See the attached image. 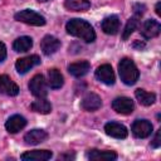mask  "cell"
Returning <instances> with one entry per match:
<instances>
[{"label": "cell", "instance_id": "17", "mask_svg": "<svg viewBox=\"0 0 161 161\" xmlns=\"http://www.w3.org/2000/svg\"><path fill=\"white\" fill-rule=\"evenodd\" d=\"M91 69V64L87 60H80V62H75L68 65V72L75 77V78H80L83 75H86Z\"/></svg>", "mask_w": 161, "mask_h": 161}, {"label": "cell", "instance_id": "1", "mask_svg": "<svg viewBox=\"0 0 161 161\" xmlns=\"http://www.w3.org/2000/svg\"><path fill=\"white\" fill-rule=\"evenodd\" d=\"M65 29L68 34L77 36L84 40L86 43H92L96 40V33H94L93 26L83 19H70L67 23Z\"/></svg>", "mask_w": 161, "mask_h": 161}, {"label": "cell", "instance_id": "9", "mask_svg": "<svg viewBox=\"0 0 161 161\" xmlns=\"http://www.w3.org/2000/svg\"><path fill=\"white\" fill-rule=\"evenodd\" d=\"M160 31H161V25L157 20H153V19L145 20V23L142 24V28H141V34L146 39H152V38L157 36L160 34Z\"/></svg>", "mask_w": 161, "mask_h": 161}, {"label": "cell", "instance_id": "19", "mask_svg": "<svg viewBox=\"0 0 161 161\" xmlns=\"http://www.w3.org/2000/svg\"><path fill=\"white\" fill-rule=\"evenodd\" d=\"M89 160H94V161H112L117 158V153L114 151H99V150H89V152L87 153Z\"/></svg>", "mask_w": 161, "mask_h": 161}, {"label": "cell", "instance_id": "13", "mask_svg": "<svg viewBox=\"0 0 161 161\" xmlns=\"http://www.w3.org/2000/svg\"><path fill=\"white\" fill-rule=\"evenodd\" d=\"M104 131L108 136L114 137V138H126L128 135V131L123 125L118 122H113V121L104 125Z\"/></svg>", "mask_w": 161, "mask_h": 161}, {"label": "cell", "instance_id": "22", "mask_svg": "<svg viewBox=\"0 0 161 161\" xmlns=\"http://www.w3.org/2000/svg\"><path fill=\"white\" fill-rule=\"evenodd\" d=\"M33 47V39L30 36H20L14 40L13 49L18 53H25Z\"/></svg>", "mask_w": 161, "mask_h": 161}, {"label": "cell", "instance_id": "2", "mask_svg": "<svg viewBox=\"0 0 161 161\" xmlns=\"http://www.w3.org/2000/svg\"><path fill=\"white\" fill-rule=\"evenodd\" d=\"M118 73H119L121 80L127 86L135 84L138 80V77H140V72H138L136 64L130 58H122L119 60Z\"/></svg>", "mask_w": 161, "mask_h": 161}, {"label": "cell", "instance_id": "29", "mask_svg": "<svg viewBox=\"0 0 161 161\" xmlns=\"http://www.w3.org/2000/svg\"><path fill=\"white\" fill-rule=\"evenodd\" d=\"M64 158H67V160H69V158H74V155L72 153H64V155H60L59 156V160H64Z\"/></svg>", "mask_w": 161, "mask_h": 161}, {"label": "cell", "instance_id": "24", "mask_svg": "<svg viewBox=\"0 0 161 161\" xmlns=\"http://www.w3.org/2000/svg\"><path fill=\"white\" fill-rule=\"evenodd\" d=\"M64 6L70 11H86L89 9V0H65Z\"/></svg>", "mask_w": 161, "mask_h": 161}, {"label": "cell", "instance_id": "25", "mask_svg": "<svg viewBox=\"0 0 161 161\" xmlns=\"http://www.w3.org/2000/svg\"><path fill=\"white\" fill-rule=\"evenodd\" d=\"M140 15H137V14H135L132 18H130L128 20H127V23H126V25H125V29H123V31H122V39L123 40H127L130 36H131V34L136 30V28L138 26V24H140Z\"/></svg>", "mask_w": 161, "mask_h": 161}, {"label": "cell", "instance_id": "5", "mask_svg": "<svg viewBox=\"0 0 161 161\" xmlns=\"http://www.w3.org/2000/svg\"><path fill=\"white\" fill-rule=\"evenodd\" d=\"M152 130H153L152 123L147 119H136L132 123V127H131V131H132L133 136L137 137V138L148 137L152 133Z\"/></svg>", "mask_w": 161, "mask_h": 161}, {"label": "cell", "instance_id": "11", "mask_svg": "<svg viewBox=\"0 0 161 161\" xmlns=\"http://www.w3.org/2000/svg\"><path fill=\"white\" fill-rule=\"evenodd\" d=\"M40 48L45 55H52L60 48V40L53 35H45L40 42Z\"/></svg>", "mask_w": 161, "mask_h": 161}, {"label": "cell", "instance_id": "28", "mask_svg": "<svg viewBox=\"0 0 161 161\" xmlns=\"http://www.w3.org/2000/svg\"><path fill=\"white\" fill-rule=\"evenodd\" d=\"M5 58H6V47L4 43L0 42V63L5 60Z\"/></svg>", "mask_w": 161, "mask_h": 161}, {"label": "cell", "instance_id": "3", "mask_svg": "<svg viewBox=\"0 0 161 161\" xmlns=\"http://www.w3.org/2000/svg\"><path fill=\"white\" fill-rule=\"evenodd\" d=\"M14 19L18 20V21H21L24 24L34 25V26H43L47 23L45 18L43 15H40L39 13H36L34 10H30V9H25V10H21L19 13H16L14 15Z\"/></svg>", "mask_w": 161, "mask_h": 161}, {"label": "cell", "instance_id": "30", "mask_svg": "<svg viewBox=\"0 0 161 161\" xmlns=\"http://www.w3.org/2000/svg\"><path fill=\"white\" fill-rule=\"evenodd\" d=\"M160 5H161V3L158 1V3L156 4V8H155V10H156V14H157V15H160V14H161V13H160Z\"/></svg>", "mask_w": 161, "mask_h": 161}, {"label": "cell", "instance_id": "12", "mask_svg": "<svg viewBox=\"0 0 161 161\" xmlns=\"http://www.w3.org/2000/svg\"><path fill=\"white\" fill-rule=\"evenodd\" d=\"M19 93V87L18 84L11 80L10 77L5 74H0V94H6V96H16Z\"/></svg>", "mask_w": 161, "mask_h": 161}, {"label": "cell", "instance_id": "14", "mask_svg": "<svg viewBox=\"0 0 161 161\" xmlns=\"http://www.w3.org/2000/svg\"><path fill=\"white\" fill-rule=\"evenodd\" d=\"M53 153L49 150H33V151H26L24 152L20 158L24 161H47L52 158Z\"/></svg>", "mask_w": 161, "mask_h": 161}, {"label": "cell", "instance_id": "16", "mask_svg": "<svg viewBox=\"0 0 161 161\" xmlns=\"http://www.w3.org/2000/svg\"><path fill=\"white\" fill-rule=\"evenodd\" d=\"M102 30L108 34V35H114L117 34L118 29H119V19L117 15H111V16H107L103 19L102 24Z\"/></svg>", "mask_w": 161, "mask_h": 161}, {"label": "cell", "instance_id": "8", "mask_svg": "<svg viewBox=\"0 0 161 161\" xmlns=\"http://www.w3.org/2000/svg\"><path fill=\"white\" fill-rule=\"evenodd\" d=\"M96 78L99 82H102V83H104L107 86H112L114 83V80H116L113 69H112V67L109 64H102V65H99L96 69Z\"/></svg>", "mask_w": 161, "mask_h": 161}, {"label": "cell", "instance_id": "15", "mask_svg": "<svg viewBox=\"0 0 161 161\" xmlns=\"http://www.w3.org/2000/svg\"><path fill=\"white\" fill-rule=\"evenodd\" d=\"M26 126V119L20 114H14L5 122V128L9 133H16Z\"/></svg>", "mask_w": 161, "mask_h": 161}, {"label": "cell", "instance_id": "26", "mask_svg": "<svg viewBox=\"0 0 161 161\" xmlns=\"http://www.w3.org/2000/svg\"><path fill=\"white\" fill-rule=\"evenodd\" d=\"M151 146L153 148H158L161 146V130H158L153 137V140L151 141Z\"/></svg>", "mask_w": 161, "mask_h": 161}, {"label": "cell", "instance_id": "6", "mask_svg": "<svg viewBox=\"0 0 161 161\" xmlns=\"http://www.w3.org/2000/svg\"><path fill=\"white\" fill-rule=\"evenodd\" d=\"M112 108L121 114H131L135 109L133 101L128 97H117L112 101Z\"/></svg>", "mask_w": 161, "mask_h": 161}, {"label": "cell", "instance_id": "4", "mask_svg": "<svg viewBox=\"0 0 161 161\" xmlns=\"http://www.w3.org/2000/svg\"><path fill=\"white\" fill-rule=\"evenodd\" d=\"M29 89L34 97L45 98L48 94V88H47V80H45L44 75L35 74L29 82Z\"/></svg>", "mask_w": 161, "mask_h": 161}, {"label": "cell", "instance_id": "18", "mask_svg": "<svg viewBox=\"0 0 161 161\" xmlns=\"http://www.w3.org/2000/svg\"><path fill=\"white\" fill-rule=\"evenodd\" d=\"M47 138H48V133L40 128H34L24 136V141L28 145H38V143L45 141Z\"/></svg>", "mask_w": 161, "mask_h": 161}, {"label": "cell", "instance_id": "10", "mask_svg": "<svg viewBox=\"0 0 161 161\" xmlns=\"http://www.w3.org/2000/svg\"><path fill=\"white\" fill-rule=\"evenodd\" d=\"M102 106V99L98 94L96 93H87L82 102H80V107L84 109V111H88V112H93V111H97Z\"/></svg>", "mask_w": 161, "mask_h": 161}, {"label": "cell", "instance_id": "21", "mask_svg": "<svg viewBox=\"0 0 161 161\" xmlns=\"http://www.w3.org/2000/svg\"><path fill=\"white\" fill-rule=\"evenodd\" d=\"M135 96L137 98V101L142 104V106H151L155 103L156 101V94L155 93H151V92H147L145 89H136L135 91Z\"/></svg>", "mask_w": 161, "mask_h": 161}, {"label": "cell", "instance_id": "23", "mask_svg": "<svg viewBox=\"0 0 161 161\" xmlns=\"http://www.w3.org/2000/svg\"><path fill=\"white\" fill-rule=\"evenodd\" d=\"M30 108H31V111L38 112L40 114H48L52 111V104L45 98H38L36 101H34L30 104Z\"/></svg>", "mask_w": 161, "mask_h": 161}, {"label": "cell", "instance_id": "7", "mask_svg": "<svg viewBox=\"0 0 161 161\" xmlns=\"http://www.w3.org/2000/svg\"><path fill=\"white\" fill-rule=\"evenodd\" d=\"M38 64H40V58H39V55L33 54V55H28V57L18 59L15 63V68L19 74H25L28 70H30L33 67H35Z\"/></svg>", "mask_w": 161, "mask_h": 161}, {"label": "cell", "instance_id": "27", "mask_svg": "<svg viewBox=\"0 0 161 161\" xmlns=\"http://www.w3.org/2000/svg\"><path fill=\"white\" fill-rule=\"evenodd\" d=\"M133 9H135V14H137V15H140V16H142V14L145 13V5H141V4H136L135 6H133Z\"/></svg>", "mask_w": 161, "mask_h": 161}, {"label": "cell", "instance_id": "20", "mask_svg": "<svg viewBox=\"0 0 161 161\" xmlns=\"http://www.w3.org/2000/svg\"><path fill=\"white\" fill-rule=\"evenodd\" d=\"M48 84L53 89H59L60 87H63L64 78H63V74L60 73L59 69L52 68L48 70Z\"/></svg>", "mask_w": 161, "mask_h": 161}, {"label": "cell", "instance_id": "31", "mask_svg": "<svg viewBox=\"0 0 161 161\" xmlns=\"http://www.w3.org/2000/svg\"><path fill=\"white\" fill-rule=\"evenodd\" d=\"M39 3H45V1H48V0H38Z\"/></svg>", "mask_w": 161, "mask_h": 161}]
</instances>
